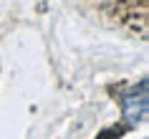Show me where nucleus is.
Returning <instances> with one entry per match:
<instances>
[{
	"mask_svg": "<svg viewBox=\"0 0 149 139\" xmlns=\"http://www.w3.org/2000/svg\"><path fill=\"white\" fill-rule=\"evenodd\" d=\"M147 109H149V81L141 78L139 84H134L121 96V114H124L129 126H136V124L144 122Z\"/></svg>",
	"mask_w": 149,
	"mask_h": 139,
	"instance_id": "f257e3e1",
	"label": "nucleus"
}]
</instances>
